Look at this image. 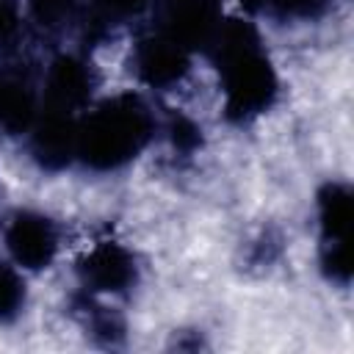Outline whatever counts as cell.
I'll return each instance as SVG.
<instances>
[{
    "mask_svg": "<svg viewBox=\"0 0 354 354\" xmlns=\"http://www.w3.org/2000/svg\"><path fill=\"white\" fill-rule=\"evenodd\" d=\"M210 50L224 86L227 119L246 122L268 111L277 97V75L260 50L257 30L243 19H227L218 25Z\"/></svg>",
    "mask_w": 354,
    "mask_h": 354,
    "instance_id": "cell-1",
    "label": "cell"
},
{
    "mask_svg": "<svg viewBox=\"0 0 354 354\" xmlns=\"http://www.w3.org/2000/svg\"><path fill=\"white\" fill-rule=\"evenodd\" d=\"M152 136V113L136 94H116L77 122V158L97 171L133 160Z\"/></svg>",
    "mask_w": 354,
    "mask_h": 354,
    "instance_id": "cell-2",
    "label": "cell"
},
{
    "mask_svg": "<svg viewBox=\"0 0 354 354\" xmlns=\"http://www.w3.org/2000/svg\"><path fill=\"white\" fill-rule=\"evenodd\" d=\"M158 17V33L169 36L185 50H196L210 47L221 25V6L218 0H160Z\"/></svg>",
    "mask_w": 354,
    "mask_h": 354,
    "instance_id": "cell-3",
    "label": "cell"
},
{
    "mask_svg": "<svg viewBox=\"0 0 354 354\" xmlns=\"http://www.w3.org/2000/svg\"><path fill=\"white\" fill-rule=\"evenodd\" d=\"M6 246L22 268L41 271L55 257L58 230L47 216L33 210H19L6 227Z\"/></svg>",
    "mask_w": 354,
    "mask_h": 354,
    "instance_id": "cell-4",
    "label": "cell"
},
{
    "mask_svg": "<svg viewBox=\"0 0 354 354\" xmlns=\"http://www.w3.org/2000/svg\"><path fill=\"white\" fill-rule=\"evenodd\" d=\"M30 149L41 169L58 171L77 155V119L75 113L41 108L30 127Z\"/></svg>",
    "mask_w": 354,
    "mask_h": 354,
    "instance_id": "cell-5",
    "label": "cell"
},
{
    "mask_svg": "<svg viewBox=\"0 0 354 354\" xmlns=\"http://www.w3.org/2000/svg\"><path fill=\"white\" fill-rule=\"evenodd\" d=\"M77 271H80L83 285L100 293H119L136 282V263L130 252L113 241H102L91 246L83 254Z\"/></svg>",
    "mask_w": 354,
    "mask_h": 354,
    "instance_id": "cell-6",
    "label": "cell"
},
{
    "mask_svg": "<svg viewBox=\"0 0 354 354\" xmlns=\"http://www.w3.org/2000/svg\"><path fill=\"white\" fill-rule=\"evenodd\" d=\"M91 69L75 55H58L44 77V108L75 113L91 97Z\"/></svg>",
    "mask_w": 354,
    "mask_h": 354,
    "instance_id": "cell-7",
    "label": "cell"
},
{
    "mask_svg": "<svg viewBox=\"0 0 354 354\" xmlns=\"http://www.w3.org/2000/svg\"><path fill=\"white\" fill-rule=\"evenodd\" d=\"M136 69L144 83L160 88L185 77L188 72V50L171 41L163 33H152L136 47Z\"/></svg>",
    "mask_w": 354,
    "mask_h": 354,
    "instance_id": "cell-8",
    "label": "cell"
},
{
    "mask_svg": "<svg viewBox=\"0 0 354 354\" xmlns=\"http://www.w3.org/2000/svg\"><path fill=\"white\" fill-rule=\"evenodd\" d=\"M36 94L28 80L11 72H0V133H28L36 122Z\"/></svg>",
    "mask_w": 354,
    "mask_h": 354,
    "instance_id": "cell-9",
    "label": "cell"
},
{
    "mask_svg": "<svg viewBox=\"0 0 354 354\" xmlns=\"http://www.w3.org/2000/svg\"><path fill=\"white\" fill-rule=\"evenodd\" d=\"M318 224L324 243H348L351 191L343 183H326L318 191Z\"/></svg>",
    "mask_w": 354,
    "mask_h": 354,
    "instance_id": "cell-10",
    "label": "cell"
},
{
    "mask_svg": "<svg viewBox=\"0 0 354 354\" xmlns=\"http://www.w3.org/2000/svg\"><path fill=\"white\" fill-rule=\"evenodd\" d=\"M22 304H25V285L19 274L11 266L0 263V324L14 321L22 313Z\"/></svg>",
    "mask_w": 354,
    "mask_h": 354,
    "instance_id": "cell-11",
    "label": "cell"
},
{
    "mask_svg": "<svg viewBox=\"0 0 354 354\" xmlns=\"http://www.w3.org/2000/svg\"><path fill=\"white\" fill-rule=\"evenodd\" d=\"M28 11L39 28L58 30L72 19L75 0H28Z\"/></svg>",
    "mask_w": 354,
    "mask_h": 354,
    "instance_id": "cell-12",
    "label": "cell"
},
{
    "mask_svg": "<svg viewBox=\"0 0 354 354\" xmlns=\"http://www.w3.org/2000/svg\"><path fill=\"white\" fill-rule=\"evenodd\" d=\"M169 138L174 144V149L180 152H194L202 144V130L194 124V119H188L185 113H171L169 119Z\"/></svg>",
    "mask_w": 354,
    "mask_h": 354,
    "instance_id": "cell-13",
    "label": "cell"
},
{
    "mask_svg": "<svg viewBox=\"0 0 354 354\" xmlns=\"http://www.w3.org/2000/svg\"><path fill=\"white\" fill-rule=\"evenodd\" d=\"M321 266L324 274L335 282H348L351 277V263H348V243H324L321 249Z\"/></svg>",
    "mask_w": 354,
    "mask_h": 354,
    "instance_id": "cell-14",
    "label": "cell"
},
{
    "mask_svg": "<svg viewBox=\"0 0 354 354\" xmlns=\"http://www.w3.org/2000/svg\"><path fill=\"white\" fill-rule=\"evenodd\" d=\"M246 3L271 8L279 17H315L324 6V0H246Z\"/></svg>",
    "mask_w": 354,
    "mask_h": 354,
    "instance_id": "cell-15",
    "label": "cell"
},
{
    "mask_svg": "<svg viewBox=\"0 0 354 354\" xmlns=\"http://www.w3.org/2000/svg\"><path fill=\"white\" fill-rule=\"evenodd\" d=\"M147 3L149 0H91V8L102 22H113V19L136 17Z\"/></svg>",
    "mask_w": 354,
    "mask_h": 354,
    "instance_id": "cell-16",
    "label": "cell"
},
{
    "mask_svg": "<svg viewBox=\"0 0 354 354\" xmlns=\"http://www.w3.org/2000/svg\"><path fill=\"white\" fill-rule=\"evenodd\" d=\"M19 6L17 0H0V47L11 44L19 33Z\"/></svg>",
    "mask_w": 354,
    "mask_h": 354,
    "instance_id": "cell-17",
    "label": "cell"
}]
</instances>
